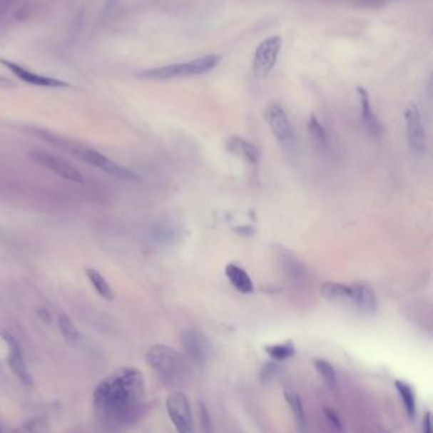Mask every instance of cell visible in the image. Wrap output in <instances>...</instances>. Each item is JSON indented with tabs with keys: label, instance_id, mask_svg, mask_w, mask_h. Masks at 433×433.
<instances>
[{
	"label": "cell",
	"instance_id": "277c9868",
	"mask_svg": "<svg viewBox=\"0 0 433 433\" xmlns=\"http://www.w3.org/2000/svg\"><path fill=\"white\" fill-rule=\"evenodd\" d=\"M221 56L218 54H210L201 58H193L180 64L165 65L161 68L143 70L140 71L139 78L145 81H172L180 78H192V76L208 74L220 64Z\"/></svg>",
	"mask_w": 433,
	"mask_h": 433
},
{
	"label": "cell",
	"instance_id": "9c48e42d",
	"mask_svg": "<svg viewBox=\"0 0 433 433\" xmlns=\"http://www.w3.org/2000/svg\"><path fill=\"white\" fill-rule=\"evenodd\" d=\"M0 337L3 338V341L6 342L8 347V366L12 370L13 374L16 375L18 380L24 384V387H32L34 384V377L29 372L26 360H24V350L17 341V338L9 333L8 330H0Z\"/></svg>",
	"mask_w": 433,
	"mask_h": 433
},
{
	"label": "cell",
	"instance_id": "d4e9b609",
	"mask_svg": "<svg viewBox=\"0 0 433 433\" xmlns=\"http://www.w3.org/2000/svg\"><path fill=\"white\" fill-rule=\"evenodd\" d=\"M324 416L327 418V421L330 424V427L335 428V431H342L341 419L335 410L330 408H324Z\"/></svg>",
	"mask_w": 433,
	"mask_h": 433
},
{
	"label": "cell",
	"instance_id": "52a82bcc",
	"mask_svg": "<svg viewBox=\"0 0 433 433\" xmlns=\"http://www.w3.org/2000/svg\"><path fill=\"white\" fill-rule=\"evenodd\" d=\"M29 158L36 164L56 174L60 178L66 179L73 183H78V185L84 183V175L74 165H71L69 162H66L60 156L47 153V151H29Z\"/></svg>",
	"mask_w": 433,
	"mask_h": 433
},
{
	"label": "cell",
	"instance_id": "8992f818",
	"mask_svg": "<svg viewBox=\"0 0 433 433\" xmlns=\"http://www.w3.org/2000/svg\"><path fill=\"white\" fill-rule=\"evenodd\" d=\"M282 39L280 36H270L257 46L253 58V74L260 79L267 78L277 63L281 51Z\"/></svg>",
	"mask_w": 433,
	"mask_h": 433
},
{
	"label": "cell",
	"instance_id": "44dd1931",
	"mask_svg": "<svg viewBox=\"0 0 433 433\" xmlns=\"http://www.w3.org/2000/svg\"><path fill=\"white\" fill-rule=\"evenodd\" d=\"M58 330L61 332V335L64 337L65 341L69 342L76 345L81 341V337L79 330L76 327V324L73 323V320L66 315V314H60L58 315Z\"/></svg>",
	"mask_w": 433,
	"mask_h": 433
},
{
	"label": "cell",
	"instance_id": "4316f807",
	"mask_svg": "<svg viewBox=\"0 0 433 433\" xmlns=\"http://www.w3.org/2000/svg\"><path fill=\"white\" fill-rule=\"evenodd\" d=\"M201 416H203V427L206 431H210V414H208V409L205 405L201 404Z\"/></svg>",
	"mask_w": 433,
	"mask_h": 433
},
{
	"label": "cell",
	"instance_id": "2e32d148",
	"mask_svg": "<svg viewBox=\"0 0 433 433\" xmlns=\"http://www.w3.org/2000/svg\"><path fill=\"white\" fill-rule=\"evenodd\" d=\"M225 275L231 285L234 286V289L238 290L239 292H242V294L253 292V290H255L253 281L242 267L230 263L226 266Z\"/></svg>",
	"mask_w": 433,
	"mask_h": 433
},
{
	"label": "cell",
	"instance_id": "6da1fadb",
	"mask_svg": "<svg viewBox=\"0 0 433 433\" xmlns=\"http://www.w3.org/2000/svg\"><path fill=\"white\" fill-rule=\"evenodd\" d=\"M99 422L111 429L133 426L144 414V377L135 367H121L107 376L93 393Z\"/></svg>",
	"mask_w": 433,
	"mask_h": 433
},
{
	"label": "cell",
	"instance_id": "8fae6325",
	"mask_svg": "<svg viewBox=\"0 0 433 433\" xmlns=\"http://www.w3.org/2000/svg\"><path fill=\"white\" fill-rule=\"evenodd\" d=\"M0 64L3 65L6 69L9 70L13 76H16L19 81L27 83L29 86L42 88H69V83L64 81H60L56 78H50V76H41L36 71L27 69L22 65L17 64L11 60L6 58H0Z\"/></svg>",
	"mask_w": 433,
	"mask_h": 433
},
{
	"label": "cell",
	"instance_id": "30bf717a",
	"mask_svg": "<svg viewBox=\"0 0 433 433\" xmlns=\"http://www.w3.org/2000/svg\"><path fill=\"white\" fill-rule=\"evenodd\" d=\"M165 405H167L168 416L170 418L175 429L182 433L191 432L193 426L191 407L185 394L182 392L169 394L165 400Z\"/></svg>",
	"mask_w": 433,
	"mask_h": 433
},
{
	"label": "cell",
	"instance_id": "7402d4cb",
	"mask_svg": "<svg viewBox=\"0 0 433 433\" xmlns=\"http://www.w3.org/2000/svg\"><path fill=\"white\" fill-rule=\"evenodd\" d=\"M265 350H266L267 355L273 358L275 361H285L295 355V347L291 342H286L282 345L266 346Z\"/></svg>",
	"mask_w": 433,
	"mask_h": 433
},
{
	"label": "cell",
	"instance_id": "4dcf8cb0",
	"mask_svg": "<svg viewBox=\"0 0 433 433\" xmlns=\"http://www.w3.org/2000/svg\"><path fill=\"white\" fill-rule=\"evenodd\" d=\"M9 3V0H0V8H6Z\"/></svg>",
	"mask_w": 433,
	"mask_h": 433
},
{
	"label": "cell",
	"instance_id": "3957f363",
	"mask_svg": "<svg viewBox=\"0 0 433 433\" xmlns=\"http://www.w3.org/2000/svg\"><path fill=\"white\" fill-rule=\"evenodd\" d=\"M145 360L156 376L168 387H178L187 380L188 369L177 351L164 345L151 346Z\"/></svg>",
	"mask_w": 433,
	"mask_h": 433
},
{
	"label": "cell",
	"instance_id": "7c38bea8",
	"mask_svg": "<svg viewBox=\"0 0 433 433\" xmlns=\"http://www.w3.org/2000/svg\"><path fill=\"white\" fill-rule=\"evenodd\" d=\"M182 346L185 348L187 356L195 364L206 362L210 355V341L203 332L196 330H185L182 335Z\"/></svg>",
	"mask_w": 433,
	"mask_h": 433
},
{
	"label": "cell",
	"instance_id": "603a6c76",
	"mask_svg": "<svg viewBox=\"0 0 433 433\" xmlns=\"http://www.w3.org/2000/svg\"><path fill=\"white\" fill-rule=\"evenodd\" d=\"M314 367L317 370L319 375L323 377L324 382L330 387H335L337 384V374H335V370L332 365L322 360V358H317L314 360Z\"/></svg>",
	"mask_w": 433,
	"mask_h": 433
},
{
	"label": "cell",
	"instance_id": "f546056e",
	"mask_svg": "<svg viewBox=\"0 0 433 433\" xmlns=\"http://www.w3.org/2000/svg\"><path fill=\"white\" fill-rule=\"evenodd\" d=\"M41 312H42V314L39 312L41 314V319H42V320H45V322H49L50 318H51V317H50V312H47L46 309H42Z\"/></svg>",
	"mask_w": 433,
	"mask_h": 433
},
{
	"label": "cell",
	"instance_id": "5bb4252c",
	"mask_svg": "<svg viewBox=\"0 0 433 433\" xmlns=\"http://www.w3.org/2000/svg\"><path fill=\"white\" fill-rule=\"evenodd\" d=\"M357 92L358 104H360V113H361V120L364 122V126L367 133L372 136H379L382 133V125L379 121L377 116L375 115L374 110L371 108L370 103V96L367 89L364 87L356 88Z\"/></svg>",
	"mask_w": 433,
	"mask_h": 433
},
{
	"label": "cell",
	"instance_id": "cb8c5ba5",
	"mask_svg": "<svg viewBox=\"0 0 433 433\" xmlns=\"http://www.w3.org/2000/svg\"><path fill=\"white\" fill-rule=\"evenodd\" d=\"M278 255H280V260H281L282 263H285L286 270H287L291 276H294V277H302V275H304L302 266H301L297 260H295L292 255L287 253V252H285L282 249L278 250Z\"/></svg>",
	"mask_w": 433,
	"mask_h": 433
},
{
	"label": "cell",
	"instance_id": "e0dca14e",
	"mask_svg": "<svg viewBox=\"0 0 433 433\" xmlns=\"http://www.w3.org/2000/svg\"><path fill=\"white\" fill-rule=\"evenodd\" d=\"M306 128L315 146H318L320 151H324L328 144V136H327V131L322 125V122L319 121L318 117L314 113L309 116Z\"/></svg>",
	"mask_w": 433,
	"mask_h": 433
},
{
	"label": "cell",
	"instance_id": "f1b7e54d",
	"mask_svg": "<svg viewBox=\"0 0 433 433\" xmlns=\"http://www.w3.org/2000/svg\"><path fill=\"white\" fill-rule=\"evenodd\" d=\"M17 87L14 81L8 79L6 76H0V88H14Z\"/></svg>",
	"mask_w": 433,
	"mask_h": 433
},
{
	"label": "cell",
	"instance_id": "ba28073f",
	"mask_svg": "<svg viewBox=\"0 0 433 433\" xmlns=\"http://www.w3.org/2000/svg\"><path fill=\"white\" fill-rule=\"evenodd\" d=\"M405 130L410 151L422 156L427 151V136L422 122L421 112L416 103H409L404 110Z\"/></svg>",
	"mask_w": 433,
	"mask_h": 433
},
{
	"label": "cell",
	"instance_id": "ffe728a7",
	"mask_svg": "<svg viewBox=\"0 0 433 433\" xmlns=\"http://www.w3.org/2000/svg\"><path fill=\"white\" fill-rule=\"evenodd\" d=\"M395 387L398 390L400 398L403 400L407 414L410 419H413L416 417L417 412L416 397H414L413 389L404 382H395Z\"/></svg>",
	"mask_w": 433,
	"mask_h": 433
},
{
	"label": "cell",
	"instance_id": "5b68a950",
	"mask_svg": "<svg viewBox=\"0 0 433 433\" xmlns=\"http://www.w3.org/2000/svg\"><path fill=\"white\" fill-rule=\"evenodd\" d=\"M265 120L283 149L292 153L296 146V136L289 116L282 106L276 102L268 104L265 110Z\"/></svg>",
	"mask_w": 433,
	"mask_h": 433
},
{
	"label": "cell",
	"instance_id": "484cf974",
	"mask_svg": "<svg viewBox=\"0 0 433 433\" xmlns=\"http://www.w3.org/2000/svg\"><path fill=\"white\" fill-rule=\"evenodd\" d=\"M357 1L361 6H379L397 0H357Z\"/></svg>",
	"mask_w": 433,
	"mask_h": 433
},
{
	"label": "cell",
	"instance_id": "ac0fdd59",
	"mask_svg": "<svg viewBox=\"0 0 433 433\" xmlns=\"http://www.w3.org/2000/svg\"><path fill=\"white\" fill-rule=\"evenodd\" d=\"M86 275H87L89 282L92 283L93 287L106 300L112 301L115 295L111 289L110 283L106 281V278L94 268H86Z\"/></svg>",
	"mask_w": 433,
	"mask_h": 433
},
{
	"label": "cell",
	"instance_id": "1f68e13d",
	"mask_svg": "<svg viewBox=\"0 0 433 433\" xmlns=\"http://www.w3.org/2000/svg\"><path fill=\"white\" fill-rule=\"evenodd\" d=\"M1 431H4V428H3V424L0 423V432H1Z\"/></svg>",
	"mask_w": 433,
	"mask_h": 433
},
{
	"label": "cell",
	"instance_id": "9a60e30c",
	"mask_svg": "<svg viewBox=\"0 0 433 433\" xmlns=\"http://www.w3.org/2000/svg\"><path fill=\"white\" fill-rule=\"evenodd\" d=\"M225 148L229 153L242 158L243 161L248 162L249 164H257L260 162V154L258 148L240 136H229L225 140Z\"/></svg>",
	"mask_w": 433,
	"mask_h": 433
},
{
	"label": "cell",
	"instance_id": "7a4b0ae2",
	"mask_svg": "<svg viewBox=\"0 0 433 433\" xmlns=\"http://www.w3.org/2000/svg\"><path fill=\"white\" fill-rule=\"evenodd\" d=\"M47 141L52 146L58 148V149L66 151V153H70L71 156H76L79 161H83L89 165H93V167L98 168L101 170H103L104 173L110 174L112 177L123 179V180H131V182L140 180L139 174L135 173L133 170L128 169V168L122 167L118 163L113 162L108 156H104L96 149L74 144L69 140L58 136L55 133H51Z\"/></svg>",
	"mask_w": 433,
	"mask_h": 433
},
{
	"label": "cell",
	"instance_id": "4fadbf2b",
	"mask_svg": "<svg viewBox=\"0 0 433 433\" xmlns=\"http://www.w3.org/2000/svg\"><path fill=\"white\" fill-rule=\"evenodd\" d=\"M322 295H323L324 299H327L335 305L346 306L353 310L356 307V296H355L353 285L325 282L322 286Z\"/></svg>",
	"mask_w": 433,
	"mask_h": 433
},
{
	"label": "cell",
	"instance_id": "83f0119b",
	"mask_svg": "<svg viewBox=\"0 0 433 433\" xmlns=\"http://www.w3.org/2000/svg\"><path fill=\"white\" fill-rule=\"evenodd\" d=\"M422 429H423V432H432V427H431V414H429V413H427V414H426V417H424V419H423Z\"/></svg>",
	"mask_w": 433,
	"mask_h": 433
},
{
	"label": "cell",
	"instance_id": "d6986e66",
	"mask_svg": "<svg viewBox=\"0 0 433 433\" xmlns=\"http://www.w3.org/2000/svg\"><path fill=\"white\" fill-rule=\"evenodd\" d=\"M285 399L289 404L290 409L294 414L295 421L297 423V426L300 428L301 431L305 429V412H304V407L301 403L300 397L299 394L294 392V390H285Z\"/></svg>",
	"mask_w": 433,
	"mask_h": 433
}]
</instances>
